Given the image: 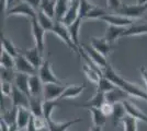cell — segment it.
<instances>
[{"mask_svg":"<svg viewBox=\"0 0 147 131\" xmlns=\"http://www.w3.org/2000/svg\"><path fill=\"white\" fill-rule=\"evenodd\" d=\"M102 71H103V76L109 79L115 86L123 90L126 94L137 97V98H141V100H147L146 91H144L143 88L135 85L134 83H131V82L126 81L125 79H123L122 76H120L117 73V71L110 66V63H108V66Z\"/></svg>","mask_w":147,"mask_h":131,"instance_id":"cell-1","label":"cell"},{"mask_svg":"<svg viewBox=\"0 0 147 131\" xmlns=\"http://www.w3.org/2000/svg\"><path fill=\"white\" fill-rule=\"evenodd\" d=\"M147 11V5H132V6H122L115 10L117 14L122 15L129 19L135 20L141 18L142 15H144V13Z\"/></svg>","mask_w":147,"mask_h":131,"instance_id":"cell-2","label":"cell"},{"mask_svg":"<svg viewBox=\"0 0 147 131\" xmlns=\"http://www.w3.org/2000/svg\"><path fill=\"white\" fill-rule=\"evenodd\" d=\"M7 15L8 17H10V15H23L25 18H29V19L33 20L36 19L37 11H35L28 2H25V1L22 0L21 2H19L18 5H16L14 7L10 8L7 11Z\"/></svg>","mask_w":147,"mask_h":131,"instance_id":"cell-3","label":"cell"},{"mask_svg":"<svg viewBox=\"0 0 147 131\" xmlns=\"http://www.w3.org/2000/svg\"><path fill=\"white\" fill-rule=\"evenodd\" d=\"M52 32L61 38V41L66 44L70 49H73L76 54L80 55L79 48L74 44L73 39H71V37H70V35H69V32H68L67 26H65L61 22H57V21H55V26H54V29H53V31Z\"/></svg>","mask_w":147,"mask_h":131,"instance_id":"cell-4","label":"cell"},{"mask_svg":"<svg viewBox=\"0 0 147 131\" xmlns=\"http://www.w3.org/2000/svg\"><path fill=\"white\" fill-rule=\"evenodd\" d=\"M38 76L43 82V84H49V83H54V84H61V81L54 74L53 70L51 68L49 60L43 61L42 66L38 69Z\"/></svg>","mask_w":147,"mask_h":131,"instance_id":"cell-5","label":"cell"},{"mask_svg":"<svg viewBox=\"0 0 147 131\" xmlns=\"http://www.w3.org/2000/svg\"><path fill=\"white\" fill-rule=\"evenodd\" d=\"M65 85L63 84H54V83H49L44 84L43 87V96L45 100H58L61 94L66 90Z\"/></svg>","mask_w":147,"mask_h":131,"instance_id":"cell-6","label":"cell"},{"mask_svg":"<svg viewBox=\"0 0 147 131\" xmlns=\"http://www.w3.org/2000/svg\"><path fill=\"white\" fill-rule=\"evenodd\" d=\"M14 61H16L14 69H16L17 72H19V73H24V74H29V75L37 74L36 72H38V70L36 68H34L30 63V61L21 53L14 58Z\"/></svg>","mask_w":147,"mask_h":131,"instance_id":"cell-7","label":"cell"},{"mask_svg":"<svg viewBox=\"0 0 147 131\" xmlns=\"http://www.w3.org/2000/svg\"><path fill=\"white\" fill-rule=\"evenodd\" d=\"M31 29H32V34L35 41V46H36L40 53L43 55L44 53V34H45V30L37 22V19L31 20Z\"/></svg>","mask_w":147,"mask_h":131,"instance_id":"cell-8","label":"cell"},{"mask_svg":"<svg viewBox=\"0 0 147 131\" xmlns=\"http://www.w3.org/2000/svg\"><path fill=\"white\" fill-rule=\"evenodd\" d=\"M102 21L107 22L109 25H115V26H121V27H129L134 24V20L125 18L119 14H105L101 18Z\"/></svg>","mask_w":147,"mask_h":131,"instance_id":"cell-9","label":"cell"},{"mask_svg":"<svg viewBox=\"0 0 147 131\" xmlns=\"http://www.w3.org/2000/svg\"><path fill=\"white\" fill-rule=\"evenodd\" d=\"M29 96H26L23 92H21L18 87L13 84L12 94H11V103L12 107L19 108V107H25L30 109V100Z\"/></svg>","mask_w":147,"mask_h":131,"instance_id":"cell-10","label":"cell"},{"mask_svg":"<svg viewBox=\"0 0 147 131\" xmlns=\"http://www.w3.org/2000/svg\"><path fill=\"white\" fill-rule=\"evenodd\" d=\"M82 47H84V50L86 51L87 55L90 57V59H91L92 61L96 63L101 70H103V69L108 66L109 63L107 61L105 57H104L102 54H100L99 51H97V50L92 47L91 45H82Z\"/></svg>","mask_w":147,"mask_h":131,"instance_id":"cell-11","label":"cell"},{"mask_svg":"<svg viewBox=\"0 0 147 131\" xmlns=\"http://www.w3.org/2000/svg\"><path fill=\"white\" fill-rule=\"evenodd\" d=\"M105 102H107L105 93L97 90V92L92 96L91 100H89L88 102L84 103V104H74V106L88 108V109H89V108H101V106L103 105Z\"/></svg>","mask_w":147,"mask_h":131,"instance_id":"cell-12","label":"cell"},{"mask_svg":"<svg viewBox=\"0 0 147 131\" xmlns=\"http://www.w3.org/2000/svg\"><path fill=\"white\" fill-rule=\"evenodd\" d=\"M23 56L30 61V63L34 67V68H36L37 70L40 69V67L42 66V54L40 53V50L37 48L36 46H34L33 48H31V49H28V50H24V51H20Z\"/></svg>","mask_w":147,"mask_h":131,"instance_id":"cell-13","label":"cell"},{"mask_svg":"<svg viewBox=\"0 0 147 131\" xmlns=\"http://www.w3.org/2000/svg\"><path fill=\"white\" fill-rule=\"evenodd\" d=\"M31 117H32V114L29 108L19 107L18 112H17V119H16V124L18 126L19 130L22 131L26 129V127L30 122Z\"/></svg>","mask_w":147,"mask_h":131,"instance_id":"cell-14","label":"cell"},{"mask_svg":"<svg viewBox=\"0 0 147 131\" xmlns=\"http://www.w3.org/2000/svg\"><path fill=\"white\" fill-rule=\"evenodd\" d=\"M78 18H79V0H76V1L71 2V5L69 7L66 15L64 17L61 23L65 26H69L70 24H73Z\"/></svg>","mask_w":147,"mask_h":131,"instance_id":"cell-15","label":"cell"},{"mask_svg":"<svg viewBox=\"0 0 147 131\" xmlns=\"http://www.w3.org/2000/svg\"><path fill=\"white\" fill-rule=\"evenodd\" d=\"M29 80H30V75L29 74H24V73H19V72H17V73H16V78H14V81H13V84L18 87L21 92H23L26 96L31 97Z\"/></svg>","mask_w":147,"mask_h":131,"instance_id":"cell-16","label":"cell"},{"mask_svg":"<svg viewBox=\"0 0 147 131\" xmlns=\"http://www.w3.org/2000/svg\"><path fill=\"white\" fill-rule=\"evenodd\" d=\"M29 85H30V93L31 96L34 97H41V95L43 94V87L44 84L38 74L30 75V80H29Z\"/></svg>","mask_w":147,"mask_h":131,"instance_id":"cell-17","label":"cell"},{"mask_svg":"<svg viewBox=\"0 0 147 131\" xmlns=\"http://www.w3.org/2000/svg\"><path fill=\"white\" fill-rule=\"evenodd\" d=\"M81 121H82L81 118L73 119V120H69L66 122H55L51 119L47 121V129H49V131H67L69 127L76 125V124H79Z\"/></svg>","mask_w":147,"mask_h":131,"instance_id":"cell-18","label":"cell"},{"mask_svg":"<svg viewBox=\"0 0 147 131\" xmlns=\"http://www.w3.org/2000/svg\"><path fill=\"white\" fill-rule=\"evenodd\" d=\"M90 45L94 49L99 51L100 54H102L104 57H107L109 54H110V50H111V46L110 43L105 39V38H96V37H92L91 38V42H90Z\"/></svg>","mask_w":147,"mask_h":131,"instance_id":"cell-19","label":"cell"},{"mask_svg":"<svg viewBox=\"0 0 147 131\" xmlns=\"http://www.w3.org/2000/svg\"><path fill=\"white\" fill-rule=\"evenodd\" d=\"M125 30H126V27H121V26H115V25H109L107 27L104 38L110 44L114 43L117 39L122 37L123 33L125 32Z\"/></svg>","mask_w":147,"mask_h":131,"instance_id":"cell-20","label":"cell"},{"mask_svg":"<svg viewBox=\"0 0 147 131\" xmlns=\"http://www.w3.org/2000/svg\"><path fill=\"white\" fill-rule=\"evenodd\" d=\"M123 104H124V107H125V109H126V114H127L129 116L135 118L136 120H141V121H144V122H146L147 124V115L146 114H144L143 112H141L137 107L135 106L134 104H132V103L129 102V100L123 102Z\"/></svg>","mask_w":147,"mask_h":131,"instance_id":"cell-21","label":"cell"},{"mask_svg":"<svg viewBox=\"0 0 147 131\" xmlns=\"http://www.w3.org/2000/svg\"><path fill=\"white\" fill-rule=\"evenodd\" d=\"M127 95L129 94H126L123 90L117 87V88L111 91L109 93H105V98H107V102H110L112 104H117V103L125 102Z\"/></svg>","mask_w":147,"mask_h":131,"instance_id":"cell-22","label":"cell"},{"mask_svg":"<svg viewBox=\"0 0 147 131\" xmlns=\"http://www.w3.org/2000/svg\"><path fill=\"white\" fill-rule=\"evenodd\" d=\"M86 88V85L82 84V85H69L66 87V90L64 91V93L61 94V96L59 97L58 100H66V98H75L77 97L78 95L84 92V90Z\"/></svg>","mask_w":147,"mask_h":131,"instance_id":"cell-23","label":"cell"},{"mask_svg":"<svg viewBox=\"0 0 147 131\" xmlns=\"http://www.w3.org/2000/svg\"><path fill=\"white\" fill-rule=\"evenodd\" d=\"M69 0H57L56 1V8H55V21L61 22L64 17L66 15L68 9H69Z\"/></svg>","mask_w":147,"mask_h":131,"instance_id":"cell-24","label":"cell"},{"mask_svg":"<svg viewBox=\"0 0 147 131\" xmlns=\"http://www.w3.org/2000/svg\"><path fill=\"white\" fill-rule=\"evenodd\" d=\"M82 18L79 17L78 19L76 20L75 22H74L73 24H70L69 26H67L68 29V32H69V35H70V37L73 39L74 44L80 48V44H79V29H80V25H81V22H82Z\"/></svg>","mask_w":147,"mask_h":131,"instance_id":"cell-25","label":"cell"},{"mask_svg":"<svg viewBox=\"0 0 147 131\" xmlns=\"http://www.w3.org/2000/svg\"><path fill=\"white\" fill-rule=\"evenodd\" d=\"M30 110L34 117H43V102L41 97L31 96L30 98Z\"/></svg>","mask_w":147,"mask_h":131,"instance_id":"cell-26","label":"cell"},{"mask_svg":"<svg viewBox=\"0 0 147 131\" xmlns=\"http://www.w3.org/2000/svg\"><path fill=\"white\" fill-rule=\"evenodd\" d=\"M37 22L40 23V25L43 27L45 31H53L54 26H55V22L53 21L52 18H49L47 14L42 11V10H38L37 11Z\"/></svg>","mask_w":147,"mask_h":131,"instance_id":"cell-27","label":"cell"},{"mask_svg":"<svg viewBox=\"0 0 147 131\" xmlns=\"http://www.w3.org/2000/svg\"><path fill=\"white\" fill-rule=\"evenodd\" d=\"M147 34V24H133L129 27H126L123 33L122 37L125 36H138Z\"/></svg>","mask_w":147,"mask_h":131,"instance_id":"cell-28","label":"cell"},{"mask_svg":"<svg viewBox=\"0 0 147 131\" xmlns=\"http://www.w3.org/2000/svg\"><path fill=\"white\" fill-rule=\"evenodd\" d=\"M126 109L124 107L123 103H117L114 104V108H113V114H112V119H113V125L117 126L120 121L122 122L123 118L126 116Z\"/></svg>","mask_w":147,"mask_h":131,"instance_id":"cell-29","label":"cell"},{"mask_svg":"<svg viewBox=\"0 0 147 131\" xmlns=\"http://www.w3.org/2000/svg\"><path fill=\"white\" fill-rule=\"evenodd\" d=\"M89 112L92 115V122L97 127H103L107 122V116L101 112L100 108H89Z\"/></svg>","mask_w":147,"mask_h":131,"instance_id":"cell-30","label":"cell"},{"mask_svg":"<svg viewBox=\"0 0 147 131\" xmlns=\"http://www.w3.org/2000/svg\"><path fill=\"white\" fill-rule=\"evenodd\" d=\"M1 47H2V50L7 51V53H8L9 55H11L13 58H16V57L20 54V51L16 48V46L13 45L12 42H11L10 39H8L7 37H5L3 34H1Z\"/></svg>","mask_w":147,"mask_h":131,"instance_id":"cell-31","label":"cell"},{"mask_svg":"<svg viewBox=\"0 0 147 131\" xmlns=\"http://www.w3.org/2000/svg\"><path fill=\"white\" fill-rule=\"evenodd\" d=\"M58 105H59V100H44L43 102V117L46 121L52 119V112Z\"/></svg>","mask_w":147,"mask_h":131,"instance_id":"cell-32","label":"cell"},{"mask_svg":"<svg viewBox=\"0 0 147 131\" xmlns=\"http://www.w3.org/2000/svg\"><path fill=\"white\" fill-rule=\"evenodd\" d=\"M56 1L57 0H43L41 9L45 14H47L49 18H54L55 17V8H56Z\"/></svg>","mask_w":147,"mask_h":131,"instance_id":"cell-33","label":"cell"},{"mask_svg":"<svg viewBox=\"0 0 147 131\" xmlns=\"http://www.w3.org/2000/svg\"><path fill=\"white\" fill-rule=\"evenodd\" d=\"M82 71H84V73L86 74L87 79H88L90 82H92L93 84H98L100 78H101V76H103V75L100 74L99 72H97L96 70H93L92 68H90L87 63L86 65H84V67H82Z\"/></svg>","mask_w":147,"mask_h":131,"instance_id":"cell-34","label":"cell"},{"mask_svg":"<svg viewBox=\"0 0 147 131\" xmlns=\"http://www.w3.org/2000/svg\"><path fill=\"white\" fill-rule=\"evenodd\" d=\"M0 63H1V68H6V69H14V66H16L14 58L11 55H9L5 50H1Z\"/></svg>","mask_w":147,"mask_h":131,"instance_id":"cell-35","label":"cell"},{"mask_svg":"<svg viewBox=\"0 0 147 131\" xmlns=\"http://www.w3.org/2000/svg\"><path fill=\"white\" fill-rule=\"evenodd\" d=\"M97 85H98L99 91H101V92H103V93H109L111 91L117 88V87L115 86L109 79H107L105 76H101V78H100V80H99Z\"/></svg>","mask_w":147,"mask_h":131,"instance_id":"cell-36","label":"cell"},{"mask_svg":"<svg viewBox=\"0 0 147 131\" xmlns=\"http://www.w3.org/2000/svg\"><path fill=\"white\" fill-rule=\"evenodd\" d=\"M96 7L97 6L91 3L89 0H79V17L85 19V17L88 14V12H90Z\"/></svg>","mask_w":147,"mask_h":131,"instance_id":"cell-37","label":"cell"},{"mask_svg":"<svg viewBox=\"0 0 147 131\" xmlns=\"http://www.w3.org/2000/svg\"><path fill=\"white\" fill-rule=\"evenodd\" d=\"M17 112H18V108L12 107V108L9 109L8 112H5V114H3V116H2L1 119H2L9 127L14 125V124H16V119H17Z\"/></svg>","mask_w":147,"mask_h":131,"instance_id":"cell-38","label":"cell"},{"mask_svg":"<svg viewBox=\"0 0 147 131\" xmlns=\"http://www.w3.org/2000/svg\"><path fill=\"white\" fill-rule=\"evenodd\" d=\"M124 131H137V120L126 115L122 120Z\"/></svg>","mask_w":147,"mask_h":131,"instance_id":"cell-39","label":"cell"},{"mask_svg":"<svg viewBox=\"0 0 147 131\" xmlns=\"http://www.w3.org/2000/svg\"><path fill=\"white\" fill-rule=\"evenodd\" d=\"M0 73H1V82H9V83H11L12 81H14L17 72H14L13 69L1 68Z\"/></svg>","mask_w":147,"mask_h":131,"instance_id":"cell-40","label":"cell"},{"mask_svg":"<svg viewBox=\"0 0 147 131\" xmlns=\"http://www.w3.org/2000/svg\"><path fill=\"white\" fill-rule=\"evenodd\" d=\"M105 14H108V12L102 9V8H99V7H96L94 9H92L90 12H88L86 17H85V19H100L102 17H104Z\"/></svg>","mask_w":147,"mask_h":131,"instance_id":"cell-41","label":"cell"},{"mask_svg":"<svg viewBox=\"0 0 147 131\" xmlns=\"http://www.w3.org/2000/svg\"><path fill=\"white\" fill-rule=\"evenodd\" d=\"M13 90V84L9 82H1V95L2 96H11Z\"/></svg>","mask_w":147,"mask_h":131,"instance_id":"cell-42","label":"cell"},{"mask_svg":"<svg viewBox=\"0 0 147 131\" xmlns=\"http://www.w3.org/2000/svg\"><path fill=\"white\" fill-rule=\"evenodd\" d=\"M113 108H114V104H112L110 102H105L103 105L101 106V112H103L104 115L108 117V116H112L113 114Z\"/></svg>","mask_w":147,"mask_h":131,"instance_id":"cell-43","label":"cell"},{"mask_svg":"<svg viewBox=\"0 0 147 131\" xmlns=\"http://www.w3.org/2000/svg\"><path fill=\"white\" fill-rule=\"evenodd\" d=\"M107 5H108L109 9H112L114 11L122 7L121 6V0H107Z\"/></svg>","mask_w":147,"mask_h":131,"instance_id":"cell-44","label":"cell"},{"mask_svg":"<svg viewBox=\"0 0 147 131\" xmlns=\"http://www.w3.org/2000/svg\"><path fill=\"white\" fill-rule=\"evenodd\" d=\"M25 2H28L35 11H38L41 9V5H42V1L43 0H23Z\"/></svg>","mask_w":147,"mask_h":131,"instance_id":"cell-45","label":"cell"},{"mask_svg":"<svg viewBox=\"0 0 147 131\" xmlns=\"http://www.w3.org/2000/svg\"><path fill=\"white\" fill-rule=\"evenodd\" d=\"M25 131H37L36 127H35V124H34V117H33V115H32V117H31L30 122H29V125L26 127Z\"/></svg>","mask_w":147,"mask_h":131,"instance_id":"cell-46","label":"cell"},{"mask_svg":"<svg viewBox=\"0 0 147 131\" xmlns=\"http://www.w3.org/2000/svg\"><path fill=\"white\" fill-rule=\"evenodd\" d=\"M14 1H16V0H5V3H3V5H5V10H6V11H8V10L10 9V6L12 5Z\"/></svg>","mask_w":147,"mask_h":131,"instance_id":"cell-47","label":"cell"},{"mask_svg":"<svg viewBox=\"0 0 147 131\" xmlns=\"http://www.w3.org/2000/svg\"><path fill=\"white\" fill-rule=\"evenodd\" d=\"M141 73H142V76H143V79L145 80L147 84V70L145 68H141Z\"/></svg>","mask_w":147,"mask_h":131,"instance_id":"cell-48","label":"cell"},{"mask_svg":"<svg viewBox=\"0 0 147 131\" xmlns=\"http://www.w3.org/2000/svg\"><path fill=\"white\" fill-rule=\"evenodd\" d=\"M90 131H102V127H97V126H94V127H92Z\"/></svg>","mask_w":147,"mask_h":131,"instance_id":"cell-49","label":"cell"},{"mask_svg":"<svg viewBox=\"0 0 147 131\" xmlns=\"http://www.w3.org/2000/svg\"><path fill=\"white\" fill-rule=\"evenodd\" d=\"M137 5H147V0H137Z\"/></svg>","mask_w":147,"mask_h":131,"instance_id":"cell-50","label":"cell"},{"mask_svg":"<svg viewBox=\"0 0 147 131\" xmlns=\"http://www.w3.org/2000/svg\"><path fill=\"white\" fill-rule=\"evenodd\" d=\"M69 1H70V2H74V1H76V0H69Z\"/></svg>","mask_w":147,"mask_h":131,"instance_id":"cell-51","label":"cell"},{"mask_svg":"<svg viewBox=\"0 0 147 131\" xmlns=\"http://www.w3.org/2000/svg\"><path fill=\"white\" fill-rule=\"evenodd\" d=\"M22 131H25V130H22Z\"/></svg>","mask_w":147,"mask_h":131,"instance_id":"cell-52","label":"cell"},{"mask_svg":"<svg viewBox=\"0 0 147 131\" xmlns=\"http://www.w3.org/2000/svg\"><path fill=\"white\" fill-rule=\"evenodd\" d=\"M135 1H137V0H135Z\"/></svg>","mask_w":147,"mask_h":131,"instance_id":"cell-53","label":"cell"}]
</instances>
